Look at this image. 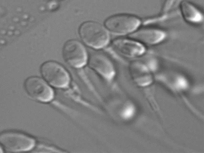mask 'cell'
I'll list each match as a JSON object with an SVG mask.
<instances>
[{
    "label": "cell",
    "instance_id": "6da1fadb",
    "mask_svg": "<svg viewBox=\"0 0 204 153\" xmlns=\"http://www.w3.org/2000/svg\"><path fill=\"white\" fill-rule=\"evenodd\" d=\"M80 32L83 41L88 45L96 48L102 47L108 43L109 36L105 28L95 22H88L81 26Z\"/></svg>",
    "mask_w": 204,
    "mask_h": 153
},
{
    "label": "cell",
    "instance_id": "7a4b0ae2",
    "mask_svg": "<svg viewBox=\"0 0 204 153\" xmlns=\"http://www.w3.org/2000/svg\"><path fill=\"white\" fill-rule=\"evenodd\" d=\"M0 142L7 151L11 152L26 151L31 149L34 140L24 134L16 132H6L0 136Z\"/></svg>",
    "mask_w": 204,
    "mask_h": 153
},
{
    "label": "cell",
    "instance_id": "3957f363",
    "mask_svg": "<svg viewBox=\"0 0 204 153\" xmlns=\"http://www.w3.org/2000/svg\"><path fill=\"white\" fill-rule=\"evenodd\" d=\"M139 20L134 16L120 14L111 16L106 21L107 28L117 35L129 33L135 30L139 25Z\"/></svg>",
    "mask_w": 204,
    "mask_h": 153
},
{
    "label": "cell",
    "instance_id": "277c9868",
    "mask_svg": "<svg viewBox=\"0 0 204 153\" xmlns=\"http://www.w3.org/2000/svg\"><path fill=\"white\" fill-rule=\"evenodd\" d=\"M40 70L44 79L54 86L63 87L68 83L69 77L67 73L56 62L48 61L44 63L42 65Z\"/></svg>",
    "mask_w": 204,
    "mask_h": 153
},
{
    "label": "cell",
    "instance_id": "5b68a950",
    "mask_svg": "<svg viewBox=\"0 0 204 153\" xmlns=\"http://www.w3.org/2000/svg\"><path fill=\"white\" fill-rule=\"evenodd\" d=\"M62 54L66 63L73 67L81 66L86 60V53L84 47L80 43L76 40H70L65 44Z\"/></svg>",
    "mask_w": 204,
    "mask_h": 153
},
{
    "label": "cell",
    "instance_id": "8992f818",
    "mask_svg": "<svg viewBox=\"0 0 204 153\" xmlns=\"http://www.w3.org/2000/svg\"><path fill=\"white\" fill-rule=\"evenodd\" d=\"M25 90L32 98L42 102H47L52 98V92L42 80L36 77L27 79L24 83Z\"/></svg>",
    "mask_w": 204,
    "mask_h": 153
},
{
    "label": "cell",
    "instance_id": "52a82bcc",
    "mask_svg": "<svg viewBox=\"0 0 204 153\" xmlns=\"http://www.w3.org/2000/svg\"><path fill=\"white\" fill-rule=\"evenodd\" d=\"M111 47L116 52L124 56L132 57L142 54L144 50L143 46L139 43L124 39L114 40Z\"/></svg>",
    "mask_w": 204,
    "mask_h": 153
},
{
    "label": "cell",
    "instance_id": "ba28073f",
    "mask_svg": "<svg viewBox=\"0 0 204 153\" xmlns=\"http://www.w3.org/2000/svg\"><path fill=\"white\" fill-rule=\"evenodd\" d=\"M90 66L106 78H110L113 74V69L109 59L104 53L99 51L93 53L89 60Z\"/></svg>",
    "mask_w": 204,
    "mask_h": 153
},
{
    "label": "cell",
    "instance_id": "9c48e42d",
    "mask_svg": "<svg viewBox=\"0 0 204 153\" xmlns=\"http://www.w3.org/2000/svg\"><path fill=\"white\" fill-rule=\"evenodd\" d=\"M132 37L144 44L152 45L161 42L165 37V33L157 29L144 27L131 35Z\"/></svg>",
    "mask_w": 204,
    "mask_h": 153
},
{
    "label": "cell",
    "instance_id": "30bf717a",
    "mask_svg": "<svg viewBox=\"0 0 204 153\" xmlns=\"http://www.w3.org/2000/svg\"><path fill=\"white\" fill-rule=\"evenodd\" d=\"M182 15L187 21L192 22H199L201 21L203 19L202 14L192 4L184 1L181 5Z\"/></svg>",
    "mask_w": 204,
    "mask_h": 153
},
{
    "label": "cell",
    "instance_id": "8fae6325",
    "mask_svg": "<svg viewBox=\"0 0 204 153\" xmlns=\"http://www.w3.org/2000/svg\"><path fill=\"white\" fill-rule=\"evenodd\" d=\"M134 112V109L132 107H129L125 109L123 113V116L124 118H130L133 115Z\"/></svg>",
    "mask_w": 204,
    "mask_h": 153
}]
</instances>
